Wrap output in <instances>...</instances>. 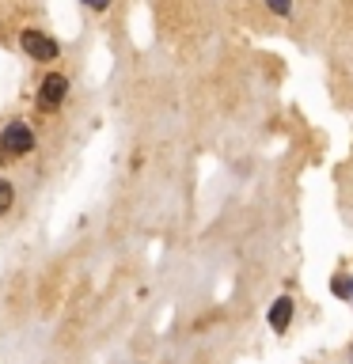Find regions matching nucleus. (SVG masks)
Segmentation results:
<instances>
[{
    "mask_svg": "<svg viewBox=\"0 0 353 364\" xmlns=\"http://www.w3.org/2000/svg\"><path fill=\"white\" fill-rule=\"evenodd\" d=\"M65 91H68L65 76H61V73H50V76L42 80V107H50V110H53L57 102L65 99Z\"/></svg>",
    "mask_w": 353,
    "mask_h": 364,
    "instance_id": "nucleus-3",
    "label": "nucleus"
},
{
    "mask_svg": "<svg viewBox=\"0 0 353 364\" xmlns=\"http://www.w3.org/2000/svg\"><path fill=\"white\" fill-rule=\"evenodd\" d=\"M8 205H11V186H8L4 178H0V213H4Z\"/></svg>",
    "mask_w": 353,
    "mask_h": 364,
    "instance_id": "nucleus-7",
    "label": "nucleus"
},
{
    "mask_svg": "<svg viewBox=\"0 0 353 364\" xmlns=\"http://www.w3.org/2000/svg\"><path fill=\"white\" fill-rule=\"evenodd\" d=\"M266 8L273 11V16H289V11H293V0H266Z\"/></svg>",
    "mask_w": 353,
    "mask_h": 364,
    "instance_id": "nucleus-5",
    "label": "nucleus"
},
{
    "mask_svg": "<svg viewBox=\"0 0 353 364\" xmlns=\"http://www.w3.org/2000/svg\"><path fill=\"white\" fill-rule=\"evenodd\" d=\"M289 323H293V300H289V296H281V300L270 307V326L273 330H285Z\"/></svg>",
    "mask_w": 353,
    "mask_h": 364,
    "instance_id": "nucleus-4",
    "label": "nucleus"
},
{
    "mask_svg": "<svg viewBox=\"0 0 353 364\" xmlns=\"http://www.w3.org/2000/svg\"><path fill=\"white\" fill-rule=\"evenodd\" d=\"M23 50H27L34 61H53V57H57V42L46 38L42 31H23Z\"/></svg>",
    "mask_w": 353,
    "mask_h": 364,
    "instance_id": "nucleus-1",
    "label": "nucleus"
},
{
    "mask_svg": "<svg viewBox=\"0 0 353 364\" xmlns=\"http://www.w3.org/2000/svg\"><path fill=\"white\" fill-rule=\"evenodd\" d=\"M330 289H334V296H353V281L334 277V284H330Z\"/></svg>",
    "mask_w": 353,
    "mask_h": 364,
    "instance_id": "nucleus-6",
    "label": "nucleus"
},
{
    "mask_svg": "<svg viewBox=\"0 0 353 364\" xmlns=\"http://www.w3.org/2000/svg\"><path fill=\"white\" fill-rule=\"evenodd\" d=\"M4 148H8V152H31V148H34V133L23 122H11V125H4Z\"/></svg>",
    "mask_w": 353,
    "mask_h": 364,
    "instance_id": "nucleus-2",
    "label": "nucleus"
},
{
    "mask_svg": "<svg viewBox=\"0 0 353 364\" xmlns=\"http://www.w3.org/2000/svg\"><path fill=\"white\" fill-rule=\"evenodd\" d=\"M84 4H88V8H95V11H102V8L110 4V0H84Z\"/></svg>",
    "mask_w": 353,
    "mask_h": 364,
    "instance_id": "nucleus-8",
    "label": "nucleus"
}]
</instances>
